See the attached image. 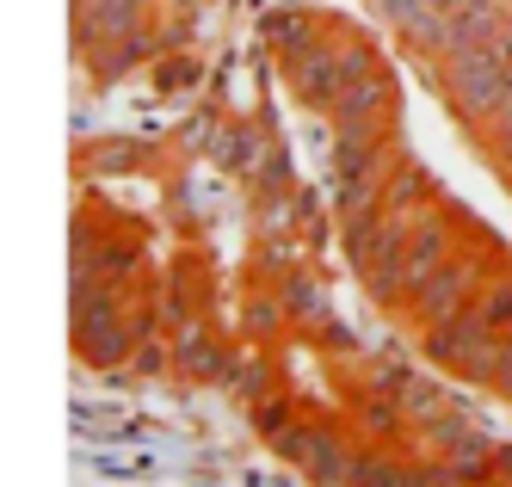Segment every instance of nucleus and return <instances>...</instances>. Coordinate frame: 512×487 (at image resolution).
<instances>
[{"label":"nucleus","instance_id":"nucleus-1","mask_svg":"<svg viewBox=\"0 0 512 487\" xmlns=\"http://www.w3.org/2000/svg\"><path fill=\"white\" fill-rule=\"evenodd\" d=\"M494 278H488V259L475 253V247H463V253H451L445 266H438L414 296H408V315L420 321V327H451V321H463L475 303H482V290H488Z\"/></svg>","mask_w":512,"mask_h":487}]
</instances>
